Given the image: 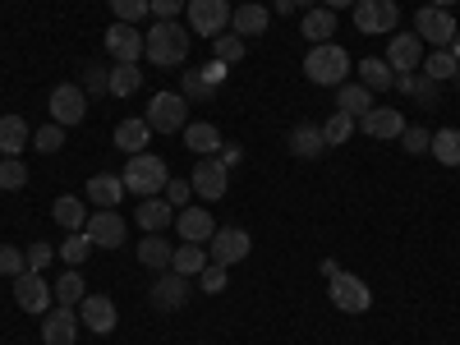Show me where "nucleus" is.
Returning a JSON list of instances; mask_svg holds the SVG:
<instances>
[{
    "instance_id": "obj_52",
    "label": "nucleus",
    "mask_w": 460,
    "mask_h": 345,
    "mask_svg": "<svg viewBox=\"0 0 460 345\" xmlns=\"http://www.w3.org/2000/svg\"><path fill=\"white\" fill-rule=\"evenodd\" d=\"M226 69H230V65H221V60H212V65H203L199 74H203V79H208L212 88H221V84H226Z\"/></svg>"
},
{
    "instance_id": "obj_30",
    "label": "nucleus",
    "mask_w": 460,
    "mask_h": 345,
    "mask_svg": "<svg viewBox=\"0 0 460 345\" xmlns=\"http://www.w3.org/2000/svg\"><path fill=\"white\" fill-rule=\"evenodd\" d=\"M359 79H364V88L373 93H387V88H396V74H392V65L387 60H377V56H368V60H359Z\"/></svg>"
},
{
    "instance_id": "obj_51",
    "label": "nucleus",
    "mask_w": 460,
    "mask_h": 345,
    "mask_svg": "<svg viewBox=\"0 0 460 345\" xmlns=\"http://www.w3.org/2000/svg\"><path fill=\"white\" fill-rule=\"evenodd\" d=\"M184 5L189 0H152V19H175V14H184Z\"/></svg>"
},
{
    "instance_id": "obj_39",
    "label": "nucleus",
    "mask_w": 460,
    "mask_h": 345,
    "mask_svg": "<svg viewBox=\"0 0 460 345\" xmlns=\"http://www.w3.org/2000/svg\"><path fill=\"white\" fill-rule=\"evenodd\" d=\"M180 97L189 102V97H194V102H212L217 97V88L203 79V74L199 69H184V84H180Z\"/></svg>"
},
{
    "instance_id": "obj_53",
    "label": "nucleus",
    "mask_w": 460,
    "mask_h": 345,
    "mask_svg": "<svg viewBox=\"0 0 460 345\" xmlns=\"http://www.w3.org/2000/svg\"><path fill=\"white\" fill-rule=\"evenodd\" d=\"M217 157H221L226 166H235V162H240V147H221V152H217Z\"/></svg>"
},
{
    "instance_id": "obj_37",
    "label": "nucleus",
    "mask_w": 460,
    "mask_h": 345,
    "mask_svg": "<svg viewBox=\"0 0 460 345\" xmlns=\"http://www.w3.org/2000/svg\"><path fill=\"white\" fill-rule=\"evenodd\" d=\"M212 60H221V65H240V60H244V37L221 32L217 42H212Z\"/></svg>"
},
{
    "instance_id": "obj_29",
    "label": "nucleus",
    "mask_w": 460,
    "mask_h": 345,
    "mask_svg": "<svg viewBox=\"0 0 460 345\" xmlns=\"http://www.w3.org/2000/svg\"><path fill=\"white\" fill-rule=\"evenodd\" d=\"M147 138H152L147 120H120V125H115V147L129 152V157H134V152H147Z\"/></svg>"
},
{
    "instance_id": "obj_27",
    "label": "nucleus",
    "mask_w": 460,
    "mask_h": 345,
    "mask_svg": "<svg viewBox=\"0 0 460 345\" xmlns=\"http://www.w3.org/2000/svg\"><path fill=\"white\" fill-rule=\"evenodd\" d=\"M212 258H208V249L203 244H180L175 253H171V272H180V277H189V281H199V272H203V267H208Z\"/></svg>"
},
{
    "instance_id": "obj_18",
    "label": "nucleus",
    "mask_w": 460,
    "mask_h": 345,
    "mask_svg": "<svg viewBox=\"0 0 460 345\" xmlns=\"http://www.w3.org/2000/svg\"><path fill=\"white\" fill-rule=\"evenodd\" d=\"M359 129L368 138H401L405 134V115L392 111V106H373L368 115H359Z\"/></svg>"
},
{
    "instance_id": "obj_36",
    "label": "nucleus",
    "mask_w": 460,
    "mask_h": 345,
    "mask_svg": "<svg viewBox=\"0 0 460 345\" xmlns=\"http://www.w3.org/2000/svg\"><path fill=\"white\" fill-rule=\"evenodd\" d=\"M419 69H424L433 84H442V79H456V74H460V60L451 51H433V56H424V65H419Z\"/></svg>"
},
{
    "instance_id": "obj_41",
    "label": "nucleus",
    "mask_w": 460,
    "mask_h": 345,
    "mask_svg": "<svg viewBox=\"0 0 460 345\" xmlns=\"http://www.w3.org/2000/svg\"><path fill=\"white\" fill-rule=\"evenodd\" d=\"M23 184H28V166L19 157H0V189L14 194V189H23Z\"/></svg>"
},
{
    "instance_id": "obj_31",
    "label": "nucleus",
    "mask_w": 460,
    "mask_h": 345,
    "mask_svg": "<svg viewBox=\"0 0 460 345\" xmlns=\"http://www.w3.org/2000/svg\"><path fill=\"white\" fill-rule=\"evenodd\" d=\"M336 102H341L336 111L355 115V120H359V115H368V111H373V93H368L364 84H341V97H336Z\"/></svg>"
},
{
    "instance_id": "obj_56",
    "label": "nucleus",
    "mask_w": 460,
    "mask_h": 345,
    "mask_svg": "<svg viewBox=\"0 0 460 345\" xmlns=\"http://www.w3.org/2000/svg\"><path fill=\"white\" fill-rule=\"evenodd\" d=\"M290 5H295V10H314V5H318V0H290Z\"/></svg>"
},
{
    "instance_id": "obj_33",
    "label": "nucleus",
    "mask_w": 460,
    "mask_h": 345,
    "mask_svg": "<svg viewBox=\"0 0 460 345\" xmlns=\"http://www.w3.org/2000/svg\"><path fill=\"white\" fill-rule=\"evenodd\" d=\"M138 88H143V69H138V65H115V69H111L106 93H115V97H134Z\"/></svg>"
},
{
    "instance_id": "obj_25",
    "label": "nucleus",
    "mask_w": 460,
    "mask_h": 345,
    "mask_svg": "<svg viewBox=\"0 0 460 345\" xmlns=\"http://www.w3.org/2000/svg\"><path fill=\"white\" fill-rule=\"evenodd\" d=\"M332 32H336V10H327V5L304 10V42L323 47V42H332Z\"/></svg>"
},
{
    "instance_id": "obj_10",
    "label": "nucleus",
    "mask_w": 460,
    "mask_h": 345,
    "mask_svg": "<svg viewBox=\"0 0 460 345\" xmlns=\"http://www.w3.org/2000/svg\"><path fill=\"white\" fill-rule=\"evenodd\" d=\"M414 32H419V42H433L438 51H447L451 42H456V19H451V10H433V5H424L414 14Z\"/></svg>"
},
{
    "instance_id": "obj_32",
    "label": "nucleus",
    "mask_w": 460,
    "mask_h": 345,
    "mask_svg": "<svg viewBox=\"0 0 460 345\" xmlns=\"http://www.w3.org/2000/svg\"><path fill=\"white\" fill-rule=\"evenodd\" d=\"M51 217H56L65 230H84V226H88V217H84V199H74V194H60V199L51 203Z\"/></svg>"
},
{
    "instance_id": "obj_42",
    "label": "nucleus",
    "mask_w": 460,
    "mask_h": 345,
    "mask_svg": "<svg viewBox=\"0 0 460 345\" xmlns=\"http://www.w3.org/2000/svg\"><path fill=\"white\" fill-rule=\"evenodd\" d=\"M88 253H93V240L84 235V230H69V240L60 244V258H65L69 267H79V262H84Z\"/></svg>"
},
{
    "instance_id": "obj_46",
    "label": "nucleus",
    "mask_w": 460,
    "mask_h": 345,
    "mask_svg": "<svg viewBox=\"0 0 460 345\" xmlns=\"http://www.w3.org/2000/svg\"><path fill=\"white\" fill-rule=\"evenodd\" d=\"M226 272H230V267L208 262L203 272H199V290H203V295H221V290H226Z\"/></svg>"
},
{
    "instance_id": "obj_9",
    "label": "nucleus",
    "mask_w": 460,
    "mask_h": 345,
    "mask_svg": "<svg viewBox=\"0 0 460 345\" xmlns=\"http://www.w3.org/2000/svg\"><path fill=\"white\" fill-rule=\"evenodd\" d=\"M401 23V10L396 0H355V28L364 37H377V32H392Z\"/></svg>"
},
{
    "instance_id": "obj_48",
    "label": "nucleus",
    "mask_w": 460,
    "mask_h": 345,
    "mask_svg": "<svg viewBox=\"0 0 460 345\" xmlns=\"http://www.w3.org/2000/svg\"><path fill=\"white\" fill-rule=\"evenodd\" d=\"M189 194H194V184H189V180H171L166 184V203L180 212V208H189Z\"/></svg>"
},
{
    "instance_id": "obj_15",
    "label": "nucleus",
    "mask_w": 460,
    "mask_h": 345,
    "mask_svg": "<svg viewBox=\"0 0 460 345\" xmlns=\"http://www.w3.org/2000/svg\"><path fill=\"white\" fill-rule=\"evenodd\" d=\"M106 51L115 56V65H138V60H143V32H138L134 23L115 19V23L106 28Z\"/></svg>"
},
{
    "instance_id": "obj_7",
    "label": "nucleus",
    "mask_w": 460,
    "mask_h": 345,
    "mask_svg": "<svg viewBox=\"0 0 460 345\" xmlns=\"http://www.w3.org/2000/svg\"><path fill=\"white\" fill-rule=\"evenodd\" d=\"M14 286V304L23 314H47V309H56V286H47V272H23V277H14L10 281Z\"/></svg>"
},
{
    "instance_id": "obj_23",
    "label": "nucleus",
    "mask_w": 460,
    "mask_h": 345,
    "mask_svg": "<svg viewBox=\"0 0 460 345\" xmlns=\"http://www.w3.org/2000/svg\"><path fill=\"white\" fill-rule=\"evenodd\" d=\"M180 134H184V147H189V152H199V157H217V152H221V129L208 125V120L184 125Z\"/></svg>"
},
{
    "instance_id": "obj_38",
    "label": "nucleus",
    "mask_w": 460,
    "mask_h": 345,
    "mask_svg": "<svg viewBox=\"0 0 460 345\" xmlns=\"http://www.w3.org/2000/svg\"><path fill=\"white\" fill-rule=\"evenodd\" d=\"M56 304H65V309H79V304H84V281H79V272H65V277L56 281Z\"/></svg>"
},
{
    "instance_id": "obj_47",
    "label": "nucleus",
    "mask_w": 460,
    "mask_h": 345,
    "mask_svg": "<svg viewBox=\"0 0 460 345\" xmlns=\"http://www.w3.org/2000/svg\"><path fill=\"white\" fill-rule=\"evenodd\" d=\"M23 258H28V272H47L51 258H56V249H51V244H28Z\"/></svg>"
},
{
    "instance_id": "obj_26",
    "label": "nucleus",
    "mask_w": 460,
    "mask_h": 345,
    "mask_svg": "<svg viewBox=\"0 0 460 345\" xmlns=\"http://www.w3.org/2000/svg\"><path fill=\"white\" fill-rule=\"evenodd\" d=\"M134 217H138V226L147 230V235H162V230L175 221V208H171L166 199H143Z\"/></svg>"
},
{
    "instance_id": "obj_14",
    "label": "nucleus",
    "mask_w": 460,
    "mask_h": 345,
    "mask_svg": "<svg viewBox=\"0 0 460 345\" xmlns=\"http://www.w3.org/2000/svg\"><path fill=\"white\" fill-rule=\"evenodd\" d=\"M382 60L392 65V74H419V65H424V42H419V32H392Z\"/></svg>"
},
{
    "instance_id": "obj_19",
    "label": "nucleus",
    "mask_w": 460,
    "mask_h": 345,
    "mask_svg": "<svg viewBox=\"0 0 460 345\" xmlns=\"http://www.w3.org/2000/svg\"><path fill=\"white\" fill-rule=\"evenodd\" d=\"M175 226H180V235H184L189 244H208V240L217 235V221H212L208 208H180V212H175Z\"/></svg>"
},
{
    "instance_id": "obj_54",
    "label": "nucleus",
    "mask_w": 460,
    "mask_h": 345,
    "mask_svg": "<svg viewBox=\"0 0 460 345\" xmlns=\"http://www.w3.org/2000/svg\"><path fill=\"white\" fill-rule=\"evenodd\" d=\"M318 5H327V10H345V5H350L355 10V0H318Z\"/></svg>"
},
{
    "instance_id": "obj_34",
    "label": "nucleus",
    "mask_w": 460,
    "mask_h": 345,
    "mask_svg": "<svg viewBox=\"0 0 460 345\" xmlns=\"http://www.w3.org/2000/svg\"><path fill=\"white\" fill-rule=\"evenodd\" d=\"M429 152L442 162V166H460V129H438Z\"/></svg>"
},
{
    "instance_id": "obj_3",
    "label": "nucleus",
    "mask_w": 460,
    "mask_h": 345,
    "mask_svg": "<svg viewBox=\"0 0 460 345\" xmlns=\"http://www.w3.org/2000/svg\"><path fill=\"white\" fill-rule=\"evenodd\" d=\"M120 180H125L129 194H138V199H157L162 189L171 184V171H166V162L157 157V152H134L129 166L120 171Z\"/></svg>"
},
{
    "instance_id": "obj_12",
    "label": "nucleus",
    "mask_w": 460,
    "mask_h": 345,
    "mask_svg": "<svg viewBox=\"0 0 460 345\" xmlns=\"http://www.w3.org/2000/svg\"><path fill=\"white\" fill-rule=\"evenodd\" d=\"M84 235L93 240V249H120L125 244V217L115 208H97L84 226Z\"/></svg>"
},
{
    "instance_id": "obj_17",
    "label": "nucleus",
    "mask_w": 460,
    "mask_h": 345,
    "mask_svg": "<svg viewBox=\"0 0 460 345\" xmlns=\"http://www.w3.org/2000/svg\"><path fill=\"white\" fill-rule=\"evenodd\" d=\"M79 323L88 327V332H97V336H106V332H115V304L106 299V295H84V304H79Z\"/></svg>"
},
{
    "instance_id": "obj_2",
    "label": "nucleus",
    "mask_w": 460,
    "mask_h": 345,
    "mask_svg": "<svg viewBox=\"0 0 460 345\" xmlns=\"http://www.w3.org/2000/svg\"><path fill=\"white\" fill-rule=\"evenodd\" d=\"M350 51H345L341 42H323L314 47L309 56H304V79L318 84V88H341L345 84V74H350Z\"/></svg>"
},
{
    "instance_id": "obj_55",
    "label": "nucleus",
    "mask_w": 460,
    "mask_h": 345,
    "mask_svg": "<svg viewBox=\"0 0 460 345\" xmlns=\"http://www.w3.org/2000/svg\"><path fill=\"white\" fill-rule=\"evenodd\" d=\"M433 10H451V5H460V0H429Z\"/></svg>"
},
{
    "instance_id": "obj_6",
    "label": "nucleus",
    "mask_w": 460,
    "mask_h": 345,
    "mask_svg": "<svg viewBox=\"0 0 460 345\" xmlns=\"http://www.w3.org/2000/svg\"><path fill=\"white\" fill-rule=\"evenodd\" d=\"M47 111H51V120L56 125H84V115H88V93L79 84H56L51 97H47Z\"/></svg>"
},
{
    "instance_id": "obj_49",
    "label": "nucleus",
    "mask_w": 460,
    "mask_h": 345,
    "mask_svg": "<svg viewBox=\"0 0 460 345\" xmlns=\"http://www.w3.org/2000/svg\"><path fill=\"white\" fill-rule=\"evenodd\" d=\"M429 143H433V134H429V129H419V125L401 134V147H405V152H429Z\"/></svg>"
},
{
    "instance_id": "obj_28",
    "label": "nucleus",
    "mask_w": 460,
    "mask_h": 345,
    "mask_svg": "<svg viewBox=\"0 0 460 345\" xmlns=\"http://www.w3.org/2000/svg\"><path fill=\"white\" fill-rule=\"evenodd\" d=\"M323 147H327V138H323V125H309V120H304V125H295V129H290V152H295V157L314 162Z\"/></svg>"
},
{
    "instance_id": "obj_22",
    "label": "nucleus",
    "mask_w": 460,
    "mask_h": 345,
    "mask_svg": "<svg viewBox=\"0 0 460 345\" xmlns=\"http://www.w3.org/2000/svg\"><path fill=\"white\" fill-rule=\"evenodd\" d=\"M230 28H235V37H262L267 28H272V14H267L262 0H253V5H240L235 14H230Z\"/></svg>"
},
{
    "instance_id": "obj_13",
    "label": "nucleus",
    "mask_w": 460,
    "mask_h": 345,
    "mask_svg": "<svg viewBox=\"0 0 460 345\" xmlns=\"http://www.w3.org/2000/svg\"><path fill=\"white\" fill-rule=\"evenodd\" d=\"M194 194L199 199H208V203H217V199H226V189H230V166L221 162V157H203L199 166H194Z\"/></svg>"
},
{
    "instance_id": "obj_1",
    "label": "nucleus",
    "mask_w": 460,
    "mask_h": 345,
    "mask_svg": "<svg viewBox=\"0 0 460 345\" xmlns=\"http://www.w3.org/2000/svg\"><path fill=\"white\" fill-rule=\"evenodd\" d=\"M143 56L157 65V69H175L189 56V28L180 19H157L143 32Z\"/></svg>"
},
{
    "instance_id": "obj_16",
    "label": "nucleus",
    "mask_w": 460,
    "mask_h": 345,
    "mask_svg": "<svg viewBox=\"0 0 460 345\" xmlns=\"http://www.w3.org/2000/svg\"><path fill=\"white\" fill-rule=\"evenodd\" d=\"M42 345H74V336H79V314L65 309V304H56V309L42 314Z\"/></svg>"
},
{
    "instance_id": "obj_5",
    "label": "nucleus",
    "mask_w": 460,
    "mask_h": 345,
    "mask_svg": "<svg viewBox=\"0 0 460 345\" xmlns=\"http://www.w3.org/2000/svg\"><path fill=\"white\" fill-rule=\"evenodd\" d=\"M184 14H189V28H194L199 37H208V42H217V37L230 28V0H189L184 5Z\"/></svg>"
},
{
    "instance_id": "obj_58",
    "label": "nucleus",
    "mask_w": 460,
    "mask_h": 345,
    "mask_svg": "<svg viewBox=\"0 0 460 345\" xmlns=\"http://www.w3.org/2000/svg\"><path fill=\"white\" fill-rule=\"evenodd\" d=\"M456 88H460V74H456Z\"/></svg>"
},
{
    "instance_id": "obj_8",
    "label": "nucleus",
    "mask_w": 460,
    "mask_h": 345,
    "mask_svg": "<svg viewBox=\"0 0 460 345\" xmlns=\"http://www.w3.org/2000/svg\"><path fill=\"white\" fill-rule=\"evenodd\" d=\"M327 295H332V304H336L341 314H368L373 309V290L355 272H336L332 286H327Z\"/></svg>"
},
{
    "instance_id": "obj_57",
    "label": "nucleus",
    "mask_w": 460,
    "mask_h": 345,
    "mask_svg": "<svg viewBox=\"0 0 460 345\" xmlns=\"http://www.w3.org/2000/svg\"><path fill=\"white\" fill-rule=\"evenodd\" d=\"M447 51H451V56H456V60H460V32H456V42H451V47H447Z\"/></svg>"
},
{
    "instance_id": "obj_35",
    "label": "nucleus",
    "mask_w": 460,
    "mask_h": 345,
    "mask_svg": "<svg viewBox=\"0 0 460 345\" xmlns=\"http://www.w3.org/2000/svg\"><path fill=\"white\" fill-rule=\"evenodd\" d=\"M171 253H175V249H171L162 235H147V240L138 244V262H143V267H157V272H166V267H171Z\"/></svg>"
},
{
    "instance_id": "obj_20",
    "label": "nucleus",
    "mask_w": 460,
    "mask_h": 345,
    "mask_svg": "<svg viewBox=\"0 0 460 345\" xmlns=\"http://www.w3.org/2000/svg\"><path fill=\"white\" fill-rule=\"evenodd\" d=\"M184 299H189V277H180V272L166 267V272L157 277V286H152V304H157L162 314H175Z\"/></svg>"
},
{
    "instance_id": "obj_11",
    "label": "nucleus",
    "mask_w": 460,
    "mask_h": 345,
    "mask_svg": "<svg viewBox=\"0 0 460 345\" xmlns=\"http://www.w3.org/2000/svg\"><path fill=\"white\" fill-rule=\"evenodd\" d=\"M212 244V262H221V267H235V262H244L249 258V249H253V240H249V230H240V226H217V235L208 240Z\"/></svg>"
},
{
    "instance_id": "obj_50",
    "label": "nucleus",
    "mask_w": 460,
    "mask_h": 345,
    "mask_svg": "<svg viewBox=\"0 0 460 345\" xmlns=\"http://www.w3.org/2000/svg\"><path fill=\"white\" fill-rule=\"evenodd\" d=\"M106 84H111V74H106L102 65L84 69V93H106Z\"/></svg>"
},
{
    "instance_id": "obj_44",
    "label": "nucleus",
    "mask_w": 460,
    "mask_h": 345,
    "mask_svg": "<svg viewBox=\"0 0 460 345\" xmlns=\"http://www.w3.org/2000/svg\"><path fill=\"white\" fill-rule=\"evenodd\" d=\"M111 10L120 23H138V19L152 14V0H111Z\"/></svg>"
},
{
    "instance_id": "obj_4",
    "label": "nucleus",
    "mask_w": 460,
    "mask_h": 345,
    "mask_svg": "<svg viewBox=\"0 0 460 345\" xmlns=\"http://www.w3.org/2000/svg\"><path fill=\"white\" fill-rule=\"evenodd\" d=\"M143 120L152 125V134H180L189 125V102L180 93H157V97L147 102Z\"/></svg>"
},
{
    "instance_id": "obj_45",
    "label": "nucleus",
    "mask_w": 460,
    "mask_h": 345,
    "mask_svg": "<svg viewBox=\"0 0 460 345\" xmlns=\"http://www.w3.org/2000/svg\"><path fill=\"white\" fill-rule=\"evenodd\" d=\"M28 272V258H23V249H10V244H0V277H23Z\"/></svg>"
},
{
    "instance_id": "obj_21",
    "label": "nucleus",
    "mask_w": 460,
    "mask_h": 345,
    "mask_svg": "<svg viewBox=\"0 0 460 345\" xmlns=\"http://www.w3.org/2000/svg\"><path fill=\"white\" fill-rule=\"evenodd\" d=\"M84 194H88V203H93V208H120V199L129 194V189H125V180H120V175H106V171H102V175H93V180H88Z\"/></svg>"
},
{
    "instance_id": "obj_43",
    "label": "nucleus",
    "mask_w": 460,
    "mask_h": 345,
    "mask_svg": "<svg viewBox=\"0 0 460 345\" xmlns=\"http://www.w3.org/2000/svg\"><path fill=\"white\" fill-rule=\"evenodd\" d=\"M32 147L42 152V157H47V152H60V147H65V125H56V120L42 125V129L32 134Z\"/></svg>"
},
{
    "instance_id": "obj_24",
    "label": "nucleus",
    "mask_w": 460,
    "mask_h": 345,
    "mask_svg": "<svg viewBox=\"0 0 460 345\" xmlns=\"http://www.w3.org/2000/svg\"><path fill=\"white\" fill-rule=\"evenodd\" d=\"M32 143L23 115H0V157H19V152Z\"/></svg>"
},
{
    "instance_id": "obj_40",
    "label": "nucleus",
    "mask_w": 460,
    "mask_h": 345,
    "mask_svg": "<svg viewBox=\"0 0 460 345\" xmlns=\"http://www.w3.org/2000/svg\"><path fill=\"white\" fill-rule=\"evenodd\" d=\"M355 134V115H345V111H336L332 120L323 125V138H327V147H341L345 138Z\"/></svg>"
}]
</instances>
